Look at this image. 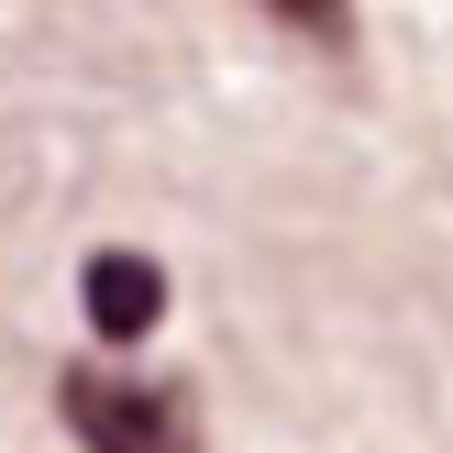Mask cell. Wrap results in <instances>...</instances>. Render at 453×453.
Here are the masks:
<instances>
[{
  "mask_svg": "<svg viewBox=\"0 0 453 453\" xmlns=\"http://www.w3.org/2000/svg\"><path fill=\"white\" fill-rule=\"evenodd\" d=\"M56 410L88 453H199V398L166 388V376H100V365H66L56 376Z\"/></svg>",
  "mask_w": 453,
  "mask_h": 453,
  "instance_id": "cell-1",
  "label": "cell"
},
{
  "mask_svg": "<svg viewBox=\"0 0 453 453\" xmlns=\"http://www.w3.org/2000/svg\"><path fill=\"white\" fill-rule=\"evenodd\" d=\"M78 299H88V321H100L111 343H133V332L166 321V265H155V255H122V243H100V255H88V277H78Z\"/></svg>",
  "mask_w": 453,
  "mask_h": 453,
  "instance_id": "cell-2",
  "label": "cell"
},
{
  "mask_svg": "<svg viewBox=\"0 0 453 453\" xmlns=\"http://www.w3.org/2000/svg\"><path fill=\"white\" fill-rule=\"evenodd\" d=\"M265 12H277L288 34H310V44H332V56H343V44H354V0H265Z\"/></svg>",
  "mask_w": 453,
  "mask_h": 453,
  "instance_id": "cell-3",
  "label": "cell"
}]
</instances>
